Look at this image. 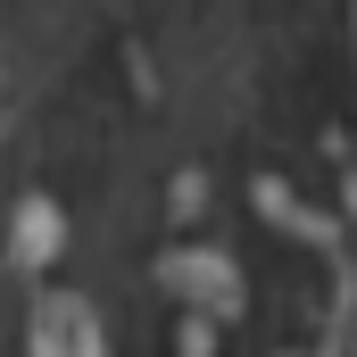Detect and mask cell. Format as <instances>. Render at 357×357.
Returning a JSON list of instances; mask_svg holds the SVG:
<instances>
[{
	"mask_svg": "<svg viewBox=\"0 0 357 357\" xmlns=\"http://www.w3.org/2000/svg\"><path fill=\"white\" fill-rule=\"evenodd\" d=\"M33 357H108V341H100V324L75 291L33 299Z\"/></svg>",
	"mask_w": 357,
	"mask_h": 357,
	"instance_id": "obj_1",
	"label": "cell"
}]
</instances>
